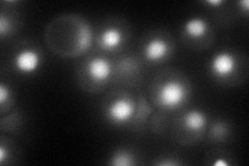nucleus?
Instances as JSON below:
<instances>
[{
  "label": "nucleus",
  "mask_w": 249,
  "mask_h": 166,
  "mask_svg": "<svg viewBox=\"0 0 249 166\" xmlns=\"http://www.w3.org/2000/svg\"><path fill=\"white\" fill-rule=\"evenodd\" d=\"M45 44L62 58L79 57L92 44L89 23L75 14H62L52 19L45 28Z\"/></svg>",
  "instance_id": "1"
},
{
  "label": "nucleus",
  "mask_w": 249,
  "mask_h": 166,
  "mask_svg": "<svg viewBox=\"0 0 249 166\" xmlns=\"http://www.w3.org/2000/svg\"><path fill=\"white\" fill-rule=\"evenodd\" d=\"M189 90L187 85L178 79L170 78L159 84L154 92L155 104L163 109H175L181 106L188 98Z\"/></svg>",
  "instance_id": "2"
},
{
  "label": "nucleus",
  "mask_w": 249,
  "mask_h": 166,
  "mask_svg": "<svg viewBox=\"0 0 249 166\" xmlns=\"http://www.w3.org/2000/svg\"><path fill=\"white\" fill-rule=\"evenodd\" d=\"M83 82L92 84L93 89L106 84L112 76V66L104 57H93L84 66Z\"/></svg>",
  "instance_id": "3"
},
{
  "label": "nucleus",
  "mask_w": 249,
  "mask_h": 166,
  "mask_svg": "<svg viewBox=\"0 0 249 166\" xmlns=\"http://www.w3.org/2000/svg\"><path fill=\"white\" fill-rule=\"evenodd\" d=\"M136 106L134 101L129 97L123 96L115 99L107 107L106 115L108 120L116 125L128 123L134 116Z\"/></svg>",
  "instance_id": "4"
},
{
  "label": "nucleus",
  "mask_w": 249,
  "mask_h": 166,
  "mask_svg": "<svg viewBox=\"0 0 249 166\" xmlns=\"http://www.w3.org/2000/svg\"><path fill=\"white\" fill-rule=\"evenodd\" d=\"M237 59L230 52H219L211 61V72L218 79L231 77L237 70Z\"/></svg>",
  "instance_id": "5"
},
{
  "label": "nucleus",
  "mask_w": 249,
  "mask_h": 166,
  "mask_svg": "<svg viewBox=\"0 0 249 166\" xmlns=\"http://www.w3.org/2000/svg\"><path fill=\"white\" fill-rule=\"evenodd\" d=\"M41 64L38 53L33 49L19 51L15 56V67L22 74H31L36 72Z\"/></svg>",
  "instance_id": "6"
},
{
  "label": "nucleus",
  "mask_w": 249,
  "mask_h": 166,
  "mask_svg": "<svg viewBox=\"0 0 249 166\" xmlns=\"http://www.w3.org/2000/svg\"><path fill=\"white\" fill-rule=\"evenodd\" d=\"M124 33L119 27L110 25L101 31L98 38V44L101 49L106 51H114L120 48L124 42Z\"/></svg>",
  "instance_id": "7"
},
{
  "label": "nucleus",
  "mask_w": 249,
  "mask_h": 166,
  "mask_svg": "<svg viewBox=\"0 0 249 166\" xmlns=\"http://www.w3.org/2000/svg\"><path fill=\"white\" fill-rule=\"evenodd\" d=\"M169 44L164 38L156 37L150 39L143 49L144 57L151 62H159L165 59L170 52Z\"/></svg>",
  "instance_id": "8"
},
{
  "label": "nucleus",
  "mask_w": 249,
  "mask_h": 166,
  "mask_svg": "<svg viewBox=\"0 0 249 166\" xmlns=\"http://www.w3.org/2000/svg\"><path fill=\"white\" fill-rule=\"evenodd\" d=\"M183 130L187 134L197 135L205 130L207 125L206 114L200 110H191L187 112L182 118Z\"/></svg>",
  "instance_id": "9"
},
{
  "label": "nucleus",
  "mask_w": 249,
  "mask_h": 166,
  "mask_svg": "<svg viewBox=\"0 0 249 166\" xmlns=\"http://www.w3.org/2000/svg\"><path fill=\"white\" fill-rule=\"evenodd\" d=\"M183 33L188 39L196 42L204 38L209 33V24L202 18H191L185 22Z\"/></svg>",
  "instance_id": "10"
},
{
  "label": "nucleus",
  "mask_w": 249,
  "mask_h": 166,
  "mask_svg": "<svg viewBox=\"0 0 249 166\" xmlns=\"http://www.w3.org/2000/svg\"><path fill=\"white\" fill-rule=\"evenodd\" d=\"M110 164L120 166L132 165L134 164V157L127 151H116L111 157Z\"/></svg>",
  "instance_id": "11"
},
{
  "label": "nucleus",
  "mask_w": 249,
  "mask_h": 166,
  "mask_svg": "<svg viewBox=\"0 0 249 166\" xmlns=\"http://www.w3.org/2000/svg\"><path fill=\"white\" fill-rule=\"evenodd\" d=\"M228 133H229V130L227 128V126H225V124L222 122H218L211 129V137L214 140H223L225 136L228 135Z\"/></svg>",
  "instance_id": "12"
},
{
  "label": "nucleus",
  "mask_w": 249,
  "mask_h": 166,
  "mask_svg": "<svg viewBox=\"0 0 249 166\" xmlns=\"http://www.w3.org/2000/svg\"><path fill=\"white\" fill-rule=\"evenodd\" d=\"M6 101H12V94L10 90L2 83L0 86V104H1V107L5 105Z\"/></svg>",
  "instance_id": "13"
},
{
  "label": "nucleus",
  "mask_w": 249,
  "mask_h": 166,
  "mask_svg": "<svg viewBox=\"0 0 249 166\" xmlns=\"http://www.w3.org/2000/svg\"><path fill=\"white\" fill-rule=\"evenodd\" d=\"M208 3L213 4V5H218V4H221L222 1H220V0H217V1H208Z\"/></svg>",
  "instance_id": "14"
}]
</instances>
